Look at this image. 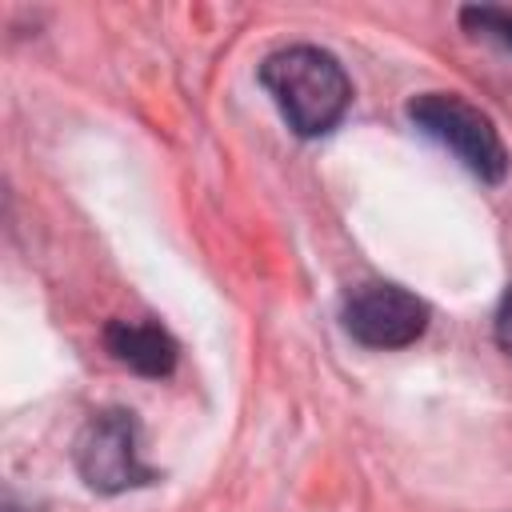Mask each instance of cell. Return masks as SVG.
Here are the masks:
<instances>
[{
	"label": "cell",
	"instance_id": "7",
	"mask_svg": "<svg viewBox=\"0 0 512 512\" xmlns=\"http://www.w3.org/2000/svg\"><path fill=\"white\" fill-rule=\"evenodd\" d=\"M492 336H496V344H500V352L504 356H512V288L500 296V304H496V316H492Z\"/></svg>",
	"mask_w": 512,
	"mask_h": 512
},
{
	"label": "cell",
	"instance_id": "6",
	"mask_svg": "<svg viewBox=\"0 0 512 512\" xmlns=\"http://www.w3.org/2000/svg\"><path fill=\"white\" fill-rule=\"evenodd\" d=\"M460 24L468 28V32H476V36H484V40H496L500 48H508L512 52V12L508 8H492V4H484V8H460Z\"/></svg>",
	"mask_w": 512,
	"mask_h": 512
},
{
	"label": "cell",
	"instance_id": "5",
	"mask_svg": "<svg viewBox=\"0 0 512 512\" xmlns=\"http://www.w3.org/2000/svg\"><path fill=\"white\" fill-rule=\"evenodd\" d=\"M104 348L116 364H124L136 376L148 380H164L176 368V340L168 328H160L156 320H112L104 328Z\"/></svg>",
	"mask_w": 512,
	"mask_h": 512
},
{
	"label": "cell",
	"instance_id": "3",
	"mask_svg": "<svg viewBox=\"0 0 512 512\" xmlns=\"http://www.w3.org/2000/svg\"><path fill=\"white\" fill-rule=\"evenodd\" d=\"M72 464L100 496H120L156 480V468H148L140 456V420L128 408L92 412L72 440Z\"/></svg>",
	"mask_w": 512,
	"mask_h": 512
},
{
	"label": "cell",
	"instance_id": "1",
	"mask_svg": "<svg viewBox=\"0 0 512 512\" xmlns=\"http://www.w3.org/2000/svg\"><path fill=\"white\" fill-rule=\"evenodd\" d=\"M260 84L276 112L300 140L328 136L352 104V80L344 64L316 44H288L260 60Z\"/></svg>",
	"mask_w": 512,
	"mask_h": 512
},
{
	"label": "cell",
	"instance_id": "2",
	"mask_svg": "<svg viewBox=\"0 0 512 512\" xmlns=\"http://www.w3.org/2000/svg\"><path fill=\"white\" fill-rule=\"evenodd\" d=\"M408 120L416 132H424L428 140H436L440 148H448L476 180L484 184H500L508 176V148L496 132V124L468 104L456 92H420L408 100Z\"/></svg>",
	"mask_w": 512,
	"mask_h": 512
},
{
	"label": "cell",
	"instance_id": "4",
	"mask_svg": "<svg viewBox=\"0 0 512 512\" xmlns=\"http://www.w3.org/2000/svg\"><path fill=\"white\" fill-rule=\"evenodd\" d=\"M428 316L432 312L416 292L388 284V280L352 288V296L344 300V312H340L344 332L372 352H396V348L416 344L428 328Z\"/></svg>",
	"mask_w": 512,
	"mask_h": 512
}]
</instances>
